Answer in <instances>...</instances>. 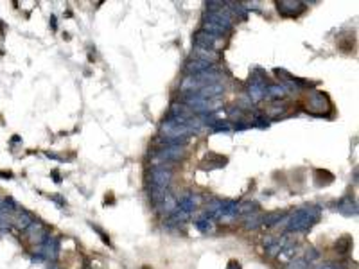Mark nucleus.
I'll use <instances>...</instances> for the list:
<instances>
[{"label": "nucleus", "mask_w": 359, "mask_h": 269, "mask_svg": "<svg viewBox=\"0 0 359 269\" xmlns=\"http://www.w3.org/2000/svg\"><path fill=\"white\" fill-rule=\"evenodd\" d=\"M192 133H196V129L191 128V126H185V124H178L174 122L172 118H167L164 120L160 126V134L166 140H171V142H178V140H187V136H191Z\"/></svg>", "instance_id": "1"}, {"label": "nucleus", "mask_w": 359, "mask_h": 269, "mask_svg": "<svg viewBox=\"0 0 359 269\" xmlns=\"http://www.w3.org/2000/svg\"><path fill=\"white\" fill-rule=\"evenodd\" d=\"M333 110L331 106V101L329 97L320 90H314L309 93V97L306 99V112L311 113V115H316V117H322V115H327L329 112Z\"/></svg>", "instance_id": "2"}, {"label": "nucleus", "mask_w": 359, "mask_h": 269, "mask_svg": "<svg viewBox=\"0 0 359 269\" xmlns=\"http://www.w3.org/2000/svg\"><path fill=\"white\" fill-rule=\"evenodd\" d=\"M194 40V47H201V48H210V50H217L221 48V45L225 43L223 36H217V34H212V32L205 31V29H199L196 34L192 36Z\"/></svg>", "instance_id": "3"}, {"label": "nucleus", "mask_w": 359, "mask_h": 269, "mask_svg": "<svg viewBox=\"0 0 359 269\" xmlns=\"http://www.w3.org/2000/svg\"><path fill=\"white\" fill-rule=\"evenodd\" d=\"M149 178H151V185H153V187L167 188L172 179V171L167 165L153 167L149 172Z\"/></svg>", "instance_id": "4"}, {"label": "nucleus", "mask_w": 359, "mask_h": 269, "mask_svg": "<svg viewBox=\"0 0 359 269\" xmlns=\"http://www.w3.org/2000/svg\"><path fill=\"white\" fill-rule=\"evenodd\" d=\"M307 5L304 2H298V0H280L277 2V9L282 16H287V18H295V16L302 15L306 11Z\"/></svg>", "instance_id": "5"}]
</instances>
